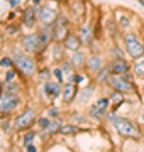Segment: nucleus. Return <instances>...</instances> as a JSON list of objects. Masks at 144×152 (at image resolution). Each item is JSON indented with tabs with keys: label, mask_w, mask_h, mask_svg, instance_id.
<instances>
[{
	"label": "nucleus",
	"mask_w": 144,
	"mask_h": 152,
	"mask_svg": "<svg viewBox=\"0 0 144 152\" xmlns=\"http://www.w3.org/2000/svg\"><path fill=\"white\" fill-rule=\"evenodd\" d=\"M112 122H114V127H115V130L124 137H132V139H141V130H139L137 127L132 124V122H129L126 118H117L112 115Z\"/></svg>",
	"instance_id": "obj_1"
},
{
	"label": "nucleus",
	"mask_w": 144,
	"mask_h": 152,
	"mask_svg": "<svg viewBox=\"0 0 144 152\" xmlns=\"http://www.w3.org/2000/svg\"><path fill=\"white\" fill-rule=\"evenodd\" d=\"M124 41H126V51H127V54L131 56L132 59H137V58H141V56L144 54L143 42H141L134 34H127Z\"/></svg>",
	"instance_id": "obj_2"
},
{
	"label": "nucleus",
	"mask_w": 144,
	"mask_h": 152,
	"mask_svg": "<svg viewBox=\"0 0 144 152\" xmlns=\"http://www.w3.org/2000/svg\"><path fill=\"white\" fill-rule=\"evenodd\" d=\"M107 81H109V85H110L115 91H120V93H132L134 91V86L131 85V81H127V80L120 75H110Z\"/></svg>",
	"instance_id": "obj_3"
},
{
	"label": "nucleus",
	"mask_w": 144,
	"mask_h": 152,
	"mask_svg": "<svg viewBox=\"0 0 144 152\" xmlns=\"http://www.w3.org/2000/svg\"><path fill=\"white\" fill-rule=\"evenodd\" d=\"M14 61H15L17 68L22 71V75L32 76L34 73H36V63H34L32 58H29V56H24V54H15Z\"/></svg>",
	"instance_id": "obj_4"
},
{
	"label": "nucleus",
	"mask_w": 144,
	"mask_h": 152,
	"mask_svg": "<svg viewBox=\"0 0 144 152\" xmlns=\"http://www.w3.org/2000/svg\"><path fill=\"white\" fill-rule=\"evenodd\" d=\"M22 48L26 49L27 53H39L44 46L41 42L39 34H29V36H26V37L22 39Z\"/></svg>",
	"instance_id": "obj_5"
},
{
	"label": "nucleus",
	"mask_w": 144,
	"mask_h": 152,
	"mask_svg": "<svg viewBox=\"0 0 144 152\" xmlns=\"http://www.w3.org/2000/svg\"><path fill=\"white\" fill-rule=\"evenodd\" d=\"M34 112L32 110H26L24 113H21L19 117L15 118V122H14V127H15L17 130H24V129H27V127H31L34 122Z\"/></svg>",
	"instance_id": "obj_6"
},
{
	"label": "nucleus",
	"mask_w": 144,
	"mask_h": 152,
	"mask_svg": "<svg viewBox=\"0 0 144 152\" xmlns=\"http://www.w3.org/2000/svg\"><path fill=\"white\" fill-rule=\"evenodd\" d=\"M109 105H110V98H100V100H97L93 103V107L90 108V115L95 117V118H100L102 115L105 113Z\"/></svg>",
	"instance_id": "obj_7"
},
{
	"label": "nucleus",
	"mask_w": 144,
	"mask_h": 152,
	"mask_svg": "<svg viewBox=\"0 0 144 152\" xmlns=\"http://www.w3.org/2000/svg\"><path fill=\"white\" fill-rule=\"evenodd\" d=\"M37 17L44 26H51V24L56 22V12L51 7H41L37 12Z\"/></svg>",
	"instance_id": "obj_8"
},
{
	"label": "nucleus",
	"mask_w": 144,
	"mask_h": 152,
	"mask_svg": "<svg viewBox=\"0 0 144 152\" xmlns=\"http://www.w3.org/2000/svg\"><path fill=\"white\" fill-rule=\"evenodd\" d=\"M56 26L53 27V39L54 41H65L66 39V36H68V31H66V22H63V20H58V22H54Z\"/></svg>",
	"instance_id": "obj_9"
},
{
	"label": "nucleus",
	"mask_w": 144,
	"mask_h": 152,
	"mask_svg": "<svg viewBox=\"0 0 144 152\" xmlns=\"http://www.w3.org/2000/svg\"><path fill=\"white\" fill-rule=\"evenodd\" d=\"M17 103H19V102H17V98L14 96V95H9V93H7L5 96L0 98V108L4 110V112H7V113L12 112V110H15Z\"/></svg>",
	"instance_id": "obj_10"
},
{
	"label": "nucleus",
	"mask_w": 144,
	"mask_h": 152,
	"mask_svg": "<svg viewBox=\"0 0 144 152\" xmlns=\"http://www.w3.org/2000/svg\"><path fill=\"white\" fill-rule=\"evenodd\" d=\"M76 95H78L76 85L75 83H66L65 88H63V100H65V103H71Z\"/></svg>",
	"instance_id": "obj_11"
},
{
	"label": "nucleus",
	"mask_w": 144,
	"mask_h": 152,
	"mask_svg": "<svg viewBox=\"0 0 144 152\" xmlns=\"http://www.w3.org/2000/svg\"><path fill=\"white\" fill-rule=\"evenodd\" d=\"M82 46V39H80V36H76V34H68L66 39H65V49H68V51H78V48Z\"/></svg>",
	"instance_id": "obj_12"
},
{
	"label": "nucleus",
	"mask_w": 144,
	"mask_h": 152,
	"mask_svg": "<svg viewBox=\"0 0 144 152\" xmlns=\"http://www.w3.org/2000/svg\"><path fill=\"white\" fill-rule=\"evenodd\" d=\"M127 71H129V64L124 59H120V58H119V59H115L114 63H112V66H110V73H112V75L124 76Z\"/></svg>",
	"instance_id": "obj_13"
},
{
	"label": "nucleus",
	"mask_w": 144,
	"mask_h": 152,
	"mask_svg": "<svg viewBox=\"0 0 144 152\" xmlns=\"http://www.w3.org/2000/svg\"><path fill=\"white\" fill-rule=\"evenodd\" d=\"M71 66L75 69H82V68H87V56L82 53V51H75L71 56Z\"/></svg>",
	"instance_id": "obj_14"
},
{
	"label": "nucleus",
	"mask_w": 144,
	"mask_h": 152,
	"mask_svg": "<svg viewBox=\"0 0 144 152\" xmlns=\"http://www.w3.org/2000/svg\"><path fill=\"white\" fill-rule=\"evenodd\" d=\"M102 64H104V61H102V58H100V56H90L88 59H87V69L92 71V73L100 71Z\"/></svg>",
	"instance_id": "obj_15"
},
{
	"label": "nucleus",
	"mask_w": 144,
	"mask_h": 152,
	"mask_svg": "<svg viewBox=\"0 0 144 152\" xmlns=\"http://www.w3.org/2000/svg\"><path fill=\"white\" fill-rule=\"evenodd\" d=\"M22 22H24V26H26V27H29V29L34 27V24H36V12H34L32 7H27V9L24 10Z\"/></svg>",
	"instance_id": "obj_16"
},
{
	"label": "nucleus",
	"mask_w": 144,
	"mask_h": 152,
	"mask_svg": "<svg viewBox=\"0 0 144 152\" xmlns=\"http://www.w3.org/2000/svg\"><path fill=\"white\" fill-rule=\"evenodd\" d=\"M39 37H41V42H43V46H48V44L51 42V39H53V29L51 27H43L41 31H39Z\"/></svg>",
	"instance_id": "obj_17"
},
{
	"label": "nucleus",
	"mask_w": 144,
	"mask_h": 152,
	"mask_svg": "<svg viewBox=\"0 0 144 152\" xmlns=\"http://www.w3.org/2000/svg\"><path fill=\"white\" fill-rule=\"evenodd\" d=\"M44 91H46V95H48V96L54 98V96H58V95L61 93V86L58 85V83H46Z\"/></svg>",
	"instance_id": "obj_18"
},
{
	"label": "nucleus",
	"mask_w": 144,
	"mask_h": 152,
	"mask_svg": "<svg viewBox=\"0 0 144 152\" xmlns=\"http://www.w3.org/2000/svg\"><path fill=\"white\" fill-rule=\"evenodd\" d=\"M93 91H95V88L90 85V86H87V88H83L82 91H80V95H78V98H80V102H87L92 95H93Z\"/></svg>",
	"instance_id": "obj_19"
},
{
	"label": "nucleus",
	"mask_w": 144,
	"mask_h": 152,
	"mask_svg": "<svg viewBox=\"0 0 144 152\" xmlns=\"http://www.w3.org/2000/svg\"><path fill=\"white\" fill-rule=\"evenodd\" d=\"M78 36H80V39H82V42H85V44H92V39H93V37H92V32H90L88 29H82Z\"/></svg>",
	"instance_id": "obj_20"
},
{
	"label": "nucleus",
	"mask_w": 144,
	"mask_h": 152,
	"mask_svg": "<svg viewBox=\"0 0 144 152\" xmlns=\"http://www.w3.org/2000/svg\"><path fill=\"white\" fill-rule=\"evenodd\" d=\"M60 129H61L60 122H51V124L44 129V132L46 134H56V132H60Z\"/></svg>",
	"instance_id": "obj_21"
},
{
	"label": "nucleus",
	"mask_w": 144,
	"mask_h": 152,
	"mask_svg": "<svg viewBox=\"0 0 144 152\" xmlns=\"http://www.w3.org/2000/svg\"><path fill=\"white\" fill-rule=\"evenodd\" d=\"M134 73L137 76H144V59L137 61V64L134 66Z\"/></svg>",
	"instance_id": "obj_22"
},
{
	"label": "nucleus",
	"mask_w": 144,
	"mask_h": 152,
	"mask_svg": "<svg viewBox=\"0 0 144 152\" xmlns=\"http://www.w3.org/2000/svg\"><path fill=\"white\" fill-rule=\"evenodd\" d=\"M76 127H73V125H68V127H61L60 129V134H65V135H70V134H76Z\"/></svg>",
	"instance_id": "obj_23"
},
{
	"label": "nucleus",
	"mask_w": 144,
	"mask_h": 152,
	"mask_svg": "<svg viewBox=\"0 0 144 152\" xmlns=\"http://www.w3.org/2000/svg\"><path fill=\"white\" fill-rule=\"evenodd\" d=\"M4 90H5L9 95H14V93L17 91V85H14V83H10V81H5V85H4Z\"/></svg>",
	"instance_id": "obj_24"
},
{
	"label": "nucleus",
	"mask_w": 144,
	"mask_h": 152,
	"mask_svg": "<svg viewBox=\"0 0 144 152\" xmlns=\"http://www.w3.org/2000/svg\"><path fill=\"white\" fill-rule=\"evenodd\" d=\"M110 102L112 103H115V105H120L122 102H124V98H122V93L120 91H115L114 95L110 96Z\"/></svg>",
	"instance_id": "obj_25"
},
{
	"label": "nucleus",
	"mask_w": 144,
	"mask_h": 152,
	"mask_svg": "<svg viewBox=\"0 0 144 152\" xmlns=\"http://www.w3.org/2000/svg\"><path fill=\"white\" fill-rule=\"evenodd\" d=\"M73 12L75 14H83V4L82 2H75L73 4Z\"/></svg>",
	"instance_id": "obj_26"
},
{
	"label": "nucleus",
	"mask_w": 144,
	"mask_h": 152,
	"mask_svg": "<svg viewBox=\"0 0 144 152\" xmlns=\"http://www.w3.org/2000/svg\"><path fill=\"white\" fill-rule=\"evenodd\" d=\"M49 124H51V122H49L48 118H39V120H37V127H39V129H43V130H44V129H46Z\"/></svg>",
	"instance_id": "obj_27"
},
{
	"label": "nucleus",
	"mask_w": 144,
	"mask_h": 152,
	"mask_svg": "<svg viewBox=\"0 0 144 152\" xmlns=\"http://www.w3.org/2000/svg\"><path fill=\"white\" fill-rule=\"evenodd\" d=\"M32 139H34V134H32V132H29L27 135L24 137V145L29 147V145H31V142H32Z\"/></svg>",
	"instance_id": "obj_28"
},
{
	"label": "nucleus",
	"mask_w": 144,
	"mask_h": 152,
	"mask_svg": "<svg viewBox=\"0 0 144 152\" xmlns=\"http://www.w3.org/2000/svg\"><path fill=\"white\" fill-rule=\"evenodd\" d=\"M53 75H54V78H56L60 83L65 80V78H63V71H61V69H54V71H53Z\"/></svg>",
	"instance_id": "obj_29"
},
{
	"label": "nucleus",
	"mask_w": 144,
	"mask_h": 152,
	"mask_svg": "<svg viewBox=\"0 0 144 152\" xmlns=\"http://www.w3.org/2000/svg\"><path fill=\"white\" fill-rule=\"evenodd\" d=\"M14 78H15V73H14L12 69H9L7 71V75H5V81H12Z\"/></svg>",
	"instance_id": "obj_30"
},
{
	"label": "nucleus",
	"mask_w": 144,
	"mask_h": 152,
	"mask_svg": "<svg viewBox=\"0 0 144 152\" xmlns=\"http://www.w3.org/2000/svg\"><path fill=\"white\" fill-rule=\"evenodd\" d=\"M10 64H12V61L9 58H4V59L0 61V66H10Z\"/></svg>",
	"instance_id": "obj_31"
},
{
	"label": "nucleus",
	"mask_w": 144,
	"mask_h": 152,
	"mask_svg": "<svg viewBox=\"0 0 144 152\" xmlns=\"http://www.w3.org/2000/svg\"><path fill=\"white\" fill-rule=\"evenodd\" d=\"M120 24L124 26V27H127V26H129V20H127V17H120Z\"/></svg>",
	"instance_id": "obj_32"
},
{
	"label": "nucleus",
	"mask_w": 144,
	"mask_h": 152,
	"mask_svg": "<svg viewBox=\"0 0 144 152\" xmlns=\"http://www.w3.org/2000/svg\"><path fill=\"white\" fill-rule=\"evenodd\" d=\"M82 120H83V117H80V115H75L73 117V122H82Z\"/></svg>",
	"instance_id": "obj_33"
},
{
	"label": "nucleus",
	"mask_w": 144,
	"mask_h": 152,
	"mask_svg": "<svg viewBox=\"0 0 144 152\" xmlns=\"http://www.w3.org/2000/svg\"><path fill=\"white\" fill-rule=\"evenodd\" d=\"M7 34L14 36V34H15V29H14V27H9V29H7Z\"/></svg>",
	"instance_id": "obj_34"
},
{
	"label": "nucleus",
	"mask_w": 144,
	"mask_h": 152,
	"mask_svg": "<svg viewBox=\"0 0 144 152\" xmlns=\"http://www.w3.org/2000/svg\"><path fill=\"white\" fill-rule=\"evenodd\" d=\"M4 132H10V125L9 124H4Z\"/></svg>",
	"instance_id": "obj_35"
},
{
	"label": "nucleus",
	"mask_w": 144,
	"mask_h": 152,
	"mask_svg": "<svg viewBox=\"0 0 144 152\" xmlns=\"http://www.w3.org/2000/svg\"><path fill=\"white\" fill-rule=\"evenodd\" d=\"M49 113H51V117H56V115H58V110L53 108V110H49Z\"/></svg>",
	"instance_id": "obj_36"
},
{
	"label": "nucleus",
	"mask_w": 144,
	"mask_h": 152,
	"mask_svg": "<svg viewBox=\"0 0 144 152\" xmlns=\"http://www.w3.org/2000/svg\"><path fill=\"white\" fill-rule=\"evenodd\" d=\"M27 152H36V147H32V145H29V147H27Z\"/></svg>",
	"instance_id": "obj_37"
},
{
	"label": "nucleus",
	"mask_w": 144,
	"mask_h": 152,
	"mask_svg": "<svg viewBox=\"0 0 144 152\" xmlns=\"http://www.w3.org/2000/svg\"><path fill=\"white\" fill-rule=\"evenodd\" d=\"M5 113H7V112H4V110L0 108V118H4V117H5Z\"/></svg>",
	"instance_id": "obj_38"
},
{
	"label": "nucleus",
	"mask_w": 144,
	"mask_h": 152,
	"mask_svg": "<svg viewBox=\"0 0 144 152\" xmlns=\"http://www.w3.org/2000/svg\"><path fill=\"white\" fill-rule=\"evenodd\" d=\"M32 2H34V4H36V5H37V4H39V2H41V0H32Z\"/></svg>",
	"instance_id": "obj_39"
}]
</instances>
